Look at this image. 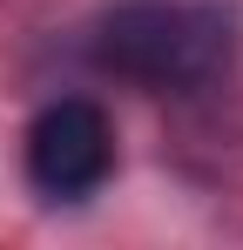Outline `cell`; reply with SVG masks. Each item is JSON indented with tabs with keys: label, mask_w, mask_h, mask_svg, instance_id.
Instances as JSON below:
<instances>
[{
	"label": "cell",
	"mask_w": 243,
	"mask_h": 250,
	"mask_svg": "<svg viewBox=\"0 0 243 250\" xmlns=\"http://www.w3.org/2000/svg\"><path fill=\"white\" fill-rule=\"evenodd\" d=\"M108 176H115V122L88 95L47 102L27 128V183L54 203H81Z\"/></svg>",
	"instance_id": "cell-2"
},
{
	"label": "cell",
	"mask_w": 243,
	"mask_h": 250,
	"mask_svg": "<svg viewBox=\"0 0 243 250\" xmlns=\"http://www.w3.org/2000/svg\"><path fill=\"white\" fill-rule=\"evenodd\" d=\"M237 41L223 0H115L95 21V68L156 95H196L237 61Z\"/></svg>",
	"instance_id": "cell-1"
}]
</instances>
